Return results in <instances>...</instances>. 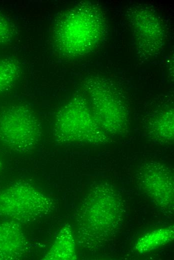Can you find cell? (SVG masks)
Instances as JSON below:
<instances>
[{"label": "cell", "instance_id": "obj_2", "mask_svg": "<svg viewBox=\"0 0 174 260\" xmlns=\"http://www.w3.org/2000/svg\"><path fill=\"white\" fill-rule=\"evenodd\" d=\"M121 199L108 184L95 185L82 202L76 217L78 238L86 246H95L112 236L123 215Z\"/></svg>", "mask_w": 174, "mask_h": 260}, {"label": "cell", "instance_id": "obj_10", "mask_svg": "<svg viewBox=\"0 0 174 260\" xmlns=\"http://www.w3.org/2000/svg\"><path fill=\"white\" fill-rule=\"evenodd\" d=\"M77 258L76 242L72 228L66 225L59 232L44 260H74Z\"/></svg>", "mask_w": 174, "mask_h": 260}, {"label": "cell", "instance_id": "obj_13", "mask_svg": "<svg viewBox=\"0 0 174 260\" xmlns=\"http://www.w3.org/2000/svg\"><path fill=\"white\" fill-rule=\"evenodd\" d=\"M21 73L18 60L11 58L0 59V95L11 88Z\"/></svg>", "mask_w": 174, "mask_h": 260}, {"label": "cell", "instance_id": "obj_9", "mask_svg": "<svg viewBox=\"0 0 174 260\" xmlns=\"http://www.w3.org/2000/svg\"><path fill=\"white\" fill-rule=\"evenodd\" d=\"M28 248L20 223L12 220L0 223V260L21 259Z\"/></svg>", "mask_w": 174, "mask_h": 260}, {"label": "cell", "instance_id": "obj_3", "mask_svg": "<svg viewBox=\"0 0 174 260\" xmlns=\"http://www.w3.org/2000/svg\"><path fill=\"white\" fill-rule=\"evenodd\" d=\"M53 136L59 143L101 144L110 140V136L94 118L87 98L76 94L57 111Z\"/></svg>", "mask_w": 174, "mask_h": 260}, {"label": "cell", "instance_id": "obj_1", "mask_svg": "<svg viewBox=\"0 0 174 260\" xmlns=\"http://www.w3.org/2000/svg\"><path fill=\"white\" fill-rule=\"evenodd\" d=\"M106 32V20L101 7L94 2H84L58 18L53 30V42L62 56L76 58L95 50Z\"/></svg>", "mask_w": 174, "mask_h": 260}, {"label": "cell", "instance_id": "obj_6", "mask_svg": "<svg viewBox=\"0 0 174 260\" xmlns=\"http://www.w3.org/2000/svg\"><path fill=\"white\" fill-rule=\"evenodd\" d=\"M53 208L50 196L28 182H16L0 190V216L20 224L36 220Z\"/></svg>", "mask_w": 174, "mask_h": 260}, {"label": "cell", "instance_id": "obj_8", "mask_svg": "<svg viewBox=\"0 0 174 260\" xmlns=\"http://www.w3.org/2000/svg\"><path fill=\"white\" fill-rule=\"evenodd\" d=\"M140 188L160 209L173 210L174 200V176L165 164L156 161L142 164L137 173Z\"/></svg>", "mask_w": 174, "mask_h": 260}, {"label": "cell", "instance_id": "obj_5", "mask_svg": "<svg viewBox=\"0 0 174 260\" xmlns=\"http://www.w3.org/2000/svg\"><path fill=\"white\" fill-rule=\"evenodd\" d=\"M42 130L38 116L26 104H14L0 111V141L10 150H32L42 138Z\"/></svg>", "mask_w": 174, "mask_h": 260}, {"label": "cell", "instance_id": "obj_7", "mask_svg": "<svg viewBox=\"0 0 174 260\" xmlns=\"http://www.w3.org/2000/svg\"><path fill=\"white\" fill-rule=\"evenodd\" d=\"M127 18L140 56L146 59L155 57L165 42L163 22L156 12L148 6H133L127 10Z\"/></svg>", "mask_w": 174, "mask_h": 260}, {"label": "cell", "instance_id": "obj_15", "mask_svg": "<svg viewBox=\"0 0 174 260\" xmlns=\"http://www.w3.org/2000/svg\"><path fill=\"white\" fill-rule=\"evenodd\" d=\"M2 160L0 159V172L2 170Z\"/></svg>", "mask_w": 174, "mask_h": 260}, {"label": "cell", "instance_id": "obj_4", "mask_svg": "<svg viewBox=\"0 0 174 260\" xmlns=\"http://www.w3.org/2000/svg\"><path fill=\"white\" fill-rule=\"evenodd\" d=\"M92 114L110 136L126 134L130 124V112L122 94L110 80L92 76L82 82Z\"/></svg>", "mask_w": 174, "mask_h": 260}, {"label": "cell", "instance_id": "obj_11", "mask_svg": "<svg viewBox=\"0 0 174 260\" xmlns=\"http://www.w3.org/2000/svg\"><path fill=\"white\" fill-rule=\"evenodd\" d=\"M174 238L173 226L158 228L140 237L136 242L134 248L139 253H146L168 244Z\"/></svg>", "mask_w": 174, "mask_h": 260}, {"label": "cell", "instance_id": "obj_12", "mask_svg": "<svg viewBox=\"0 0 174 260\" xmlns=\"http://www.w3.org/2000/svg\"><path fill=\"white\" fill-rule=\"evenodd\" d=\"M174 114L172 109L166 110L152 121L150 126L151 134L156 140L169 143L174 140Z\"/></svg>", "mask_w": 174, "mask_h": 260}, {"label": "cell", "instance_id": "obj_14", "mask_svg": "<svg viewBox=\"0 0 174 260\" xmlns=\"http://www.w3.org/2000/svg\"><path fill=\"white\" fill-rule=\"evenodd\" d=\"M14 28L10 20L0 13V46L10 42L14 34Z\"/></svg>", "mask_w": 174, "mask_h": 260}]
</instances>
